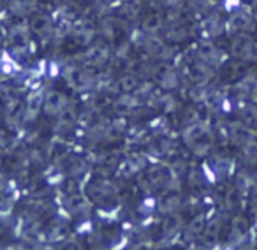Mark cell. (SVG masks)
Returning a JSON list of instances; mask_svg holds the SVG:
<instances>
[{
  "instance_id": "obj_1",
  "label": "cell",
  "mask_w": 257,
  "mask_h": 250,
  "mask_svg": "<svg viewBox=\"0 0 257 250\" xmlns=\"http://www.w3.org/2000/svg\"><path fill=\"white\" fill-rule=\"evenodd\" d=\"M44 109L46 113L55 114V113H60L64 109V97H62L60 92H51L46 95V100H44Z\"/></svg>"
},
{
  "instance_id": "obj_2",
  "label": "cell",
  "mask_w": 257,
  "mask_h": 250,
  "mask_svg": "<svg viewBox=\"0 0 257 250\" xmlns=\"http://www.w3.org/2000/svg\"><path fill=\"white\" fill-rule=\"evenodd\" d=\"M37 0H13V11L18 16H27L36 9Z\"/></svg>"
},
{
  "instance_id": "obj_3",
  "label": "cell",
  "mask_w": 257,
  "mask_h": 250,
  "mask_svg": "<svg viewBox=\"0 0 257 250\" xmlns=\"http://www.w3.org/2000/svg\"><path fill=\"white\" fill-rule=\"evenodd\" d=\"M50 29H51V22H50V18L48 16H36V18L32 20V30L34 32H37V34H48L50 32Z\"/></svg>"
}]
</instances>
